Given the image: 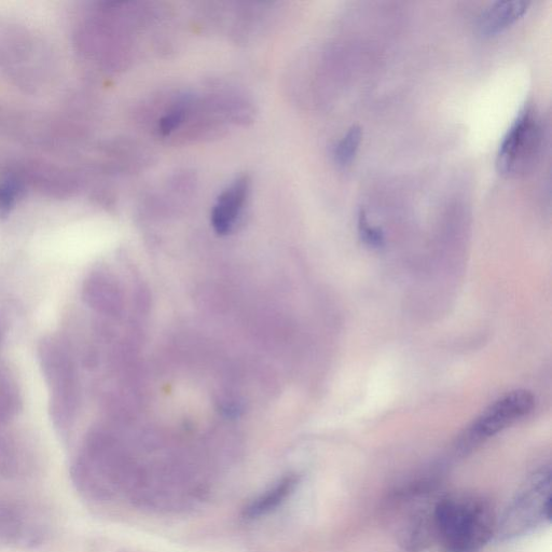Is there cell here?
I'll return each instance as SVG.
<instances>
[{"instance_id":"6da1fadb","label":"cell","mask_w":552,"mask_h":552,"mask_svg":"<svg viewBox=\"0 0 552 552\" xmlns=\"http://www.w3.org/2000/svg\"><path fill=\"white\" fill-rule=\"evenodd\" d=\"M496 521L491 504L476 494H451L435 503L436 541L446 552H479L495 535Z\"/></svg>"},{"instance_id":"7a4b0ae2","label":"cell","mask_w":552,"mask_h":552,"mask_svg":"<svg viewBox=\"0 0 552 552\" xmlns=\"http://www.w3.org/2000/svg\"><path fill=\"white\" fill-rule=\"evenodd\" d=\"M551 521V469H537L514 499L509 502L503 515L496 521L495 535L500 541H512L526 536Z\"/></svg>"},{"instance_id":"3957f363","label":"cell","mask_w":552,"mask_h":552,"mask_svg":"<svg viewBox=\"0 0 552 552\" xmlns=\"http://www.w3.org/2000/svg\"><path fill=\"white\" fill-rule=\"evenodd\" d=\"M543 129L540 117L532 107L521 110L503 137L496 167L507 177L529 173L537 162L542 147Z\"/></svg>"},{"instance_id":"277c9868","label":"cell","mask_w":552,"mask_h":552,"mask_svg":"<svg viewBox=\"0 0 552 552\" xmlns=\"http://www.w3.org/2000/svg\"><path fill=\"white\" fill-rule=\"evenodd\" d=\"M535 406L534 395L527 390L510 392L481 413L459 440L462 453L473 450L519 419L528 416Z\"/></svg>"},{"instance_id":"5b68a950","label":"cell","mask_w":552,"mask_h":552,"mask_svg":"<svg viewBox=\"0 0 552 552\" xmlns=\"http://www.w3.org/2000/svg\"><path fill=\"white\" fill-rule=\"evenodd\" d=\"M526 0H499L483 9L477 20V30L483 36L498 34L513 25L529 9Z\"/></svg>"},{"instance_id":"8992f818","label":"cell","mask_w":552,"mask_h":552,"mask_svg":"<svg viewBox=\"0 0 552 552\" xmlns=\"http://www.w3.org/2000/svg\"><path fill=\"white\" fill-rule=\"evenodd\" d=\"M248 188L250 183L246 177H242L218 198L212 213V224L217 233L225 234L236 224L246 201Z\"/></svg>"},{"instance_id":"52a82bcc","label":"cell","mask_w":552,"mask_h":552,"mask_svg":"<svg viewBox=\"0 0 552 552\" xmlns=\"http://www.w3.org/2000/svg\"><path fill=\"white\" fill-rule=\"evenodd\" d=\"M298 480L296 475H288L281 479L273 488L260 495L244 509V517L257 519L273 512L295 491Z\"/></svg>"},{"instance_id":"ba28073f","label":"cell","mask_w":552,"mask_h":552,"mask_svg":"<svg viewBox=\"0 0 552 552\" xmlns=\"http://www.w3.org/2000/svg\"><path fill=\"white\" fill-rule=\"evenodd\" d=\"M362 138L363 131L362 128L358 126H352L348 132L343 135L334 153L335 160L341 167H345V165L352 163L358 148H360Z\"/></svg>"},{"instance_id":"9c48e42d","label":"cell","mask_w":552,"mask_h":552,"mask_svg":"<svg viewBox=\"0 0 552 552\" xmlns=\"http://www.w3.org/2000/svg\"><path fill=\"white\" fill-rule=\"evenodd\" d=\"M358 230L362 239L372 247H380L384 244V234L378 227H374L369 223L365 211H361L358 215Z\"/></svg>"},{"instance_id":"30bf717a","label":"cell","mask_w":552,"mask_h":552,"mask_svg":"<svg viewBox=\"0 0 552 552\" xmlns=\"http://www.w3.org/2000/svg\"><path fill=\"white\" fill-rule=\"evenodd\" d=\"M186 106L179 105L175 107L170 114L161 121L160 130L163 134H169L179 127L185 118Z\"/></svg>"},{"instance_id":"8fae6325","label":"cell","mask_w":552,"mask_h":552,"mask_svg":"<svg viewBox=\"0 0 552 552\" xmlns=\"http://www.w3.org/2000/svg\"><path fill=\"white\" fill-rule=\"evenodd\" d=\"M17 188L13 184H5L0 187V214L8 212L16 200Z\"/></svg>"}]
</instances>
